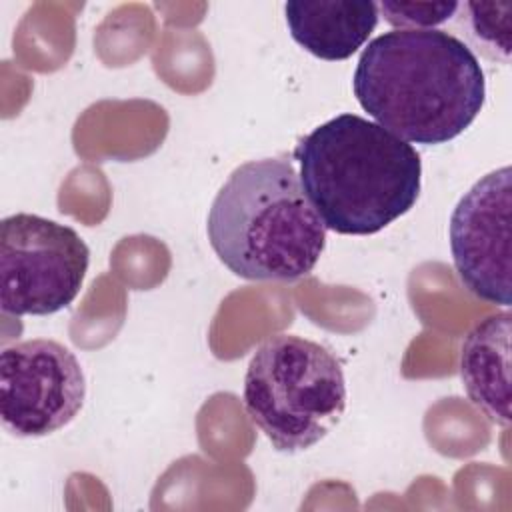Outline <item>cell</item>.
<instances>
[{
	"label": "cell",
	"mask_w": 512,
	"mask_h": 512,
	"mask_svg": "<svg viewBox=\"0 0 512 512\" xmlns=\"http://www.w3.org/2000/svg\"><path fill=\"white\" fill-rule=\"evenodd\" d=\"M470 12V28L478 42L492 50L494 56L498 52L504 60L510 56V10L512 4H482L470 2L466 4Z\"/></svg>",
	"instance_id": "cell-10"
},
{
	"label": "cell",
	"mask_w": 512,
	"mask_h": 512,
	"mask_svg": "<svg viewBox=\"0 0 512 512\" xmlns=\"http://www.w3.org/2000/svg\"><path fill=\"white\" fill-rule=\"evenodd\" d=\"M90 250L80 234L38 214L0 224V310L12 316L54 314L80 294Z\"/></svg>",
	"instance_id": "cell-5"
},
{
	"label": "cell",
	"mask_w": 512,
	"mask_h": 512,
	"mask_svg": "<svg viewBox=\"0 0 512 512\" xmlns=\"http://www.w3.org/2000/svg\"><path fill=\"white\" fill-rule=\"evenodd\" d=\"M294 156L310 204L336 234H376L404 216L420 194V154L356 114L314 128Z\"/></svg>",
	"instance_id": "cell-2"
},
{
	"label": "cell",
	"mask_w": 512,
	"mask_h": 512,
	"mask_svg": "<svg viewBox=\"0 0 512 512\" xmlns=\"http://www.w3.org/2000/svg\"><path fill=\"white\" fill-rule=\"evenodd\" d=\"M512 170L482 176L456 204L450 250L460 282L480 300L510 306Z\"/></svg>",
	"instance_id": "cell-7"
},
{
	"label": "cell",
	"mask_w": 512,
	"mask_h": 512,
	"mask_svg": "<svg viewBox=\"0 0 512 512\" xmlns=\"http://www.w3.org/2000/svg\"><path fill=\"white\" fill-rule=\"evenodd\" d=\"M244 408L278 452L318 444L346 410L338 358L322 344L276 334L252 354L244 376Z\"/></svg>",
	"instance_id": "cell-4"
},
{
	"label": "cell",
	"mask_w": 512,
	"mask_h": 512,
	"mask_svg": "<svg viewBox=\"0 0 512 512\" xmlns=\"http://www.w3.org/2000/svg\"><path fill=\"white\" fill-rule=\"evenodd\" d=\"M458 2H392L384 0L378 4V12L396 30H432V26L450 20Z\"/></svg>",
	"instance_id": "cell-11"
},
{
	"label": "cell",
	"mask_w": 512,
	"mask_h": 512,
	"mask_svg": "<svg viewBox=\"0 0 512 512\" xmlns=\"http://www.w3.org/2000/svg\"><path fill=\"white\" fill-rule=\"evenodd\" d=\"M84 398V370L64 344L34 338L2 350L0 418L10 434L48 436L78 416Z\"/></svg>",
	"instance_id": "cell-6"
},
{
	"label": "cell",
	"mask_w": 512,
	"mask_h": 512,
	"mask_svg": "<svg viewBox=\"0 0 512 512\" xmlns=\"http://www.w3.org/2000/svg\"><path fill=\"white\" fill-rule=\"evenodd\" d=\"M208 240L220 262L244 280H298L314 270L326 226L288 160L238 166L208 212Z\"/></svg>",
	"instance_id": "cell-3"
},
{
	"label": "cell",
	"mask_w": 512,
	"mask_h": 512,
	"mask_svg": "<svg viewBox=\"0 0 512 512\" xmlns=\"http://www.w3.org/2000/svg\"><path fill=\"white\" fill-rule=\"evenodd\" d=\"M358 104L404 142L446 144L480 114L486 80L476 54L444 30H390L362 50Z\"/></svg>",
	"instance_id": "cell-1"
},
{
	"label": "cell",
	"mask_w": 512,
	"mask_h": 512,
	"mask_svg": "<svg viewBox=\"0 0 512 512\" xmlns=\"http://www.w3.org/2000/svg\"><path fill=\"white\" fill-rule=\"evenodd\" d=\"M284 14L292 38L328 62L346 60L362 48L380 16L372 0H294L284 4Z\"/></svg>",
	"instance_id": "cell-9"
},
{
	"label": "cell",
	"mask_w": 512,
	"mask_h": 512,
	"mask_svg": "<svg viewBox=\"0 0 512 512\" xmlns=\"http://www.w3.org/2000/svg\"><path fill=\"white\" fill-rule=\"evenodd\" d=\"M512 314L502 310L480 320L464 338L460 376L470 402L498 424H510Z\"/></svg>",
	"instance_id": "cell-8"
}]
</instances>
